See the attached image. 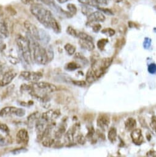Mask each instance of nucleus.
Listing matches in <instances>:
<instances>
[{
  "instance_id": "14",
  "label": "nucleus",
  "mask_w": 156,
  "mask_h": 157,
  "mask_svg": "<svg viewBox=\"0 0 156 157\" xmlns=\"http://www.w3.org/2000/svg\"><path fill=\"white\" fill-rule=\"evenodd\" d=\"M77 125H74L71 128H70L69 130L66 132L65 136V140L67 144H71L73 143L74 135L77 130Z\"/></svg>"
},
{
  "instance_id": "19",
  "label": "nucleus",
  "mask_w": 156,
  "mask_h": 157,
  "mask_svg": "<svg viewBox=\"0 0 156 157\" xmlns=\"http://www.w3.org/2000/svg\"><path fill=\"white\" fill-rule=\"evenodd\" d=\"M66 129V125L65 124V123H61L57 130L55 132V138L56 139H60L63 135V134L65 132Z\"/></svg>"
},
{
  "instance_id": "15",
  "label": "nucleus",
  "mask_w": 156,
  "mask_h": 157,
  "mask_svg": "<svg viewBox=\"0 0 156 157\" xmlns=\"http://www.w3.org/2000/svg\"><path fill=\"white\" fill-rule=\"evenodd\" d=\"M79 43L80 46L87 51H92L95 49V45L94 44L93 41L88 40H82L80 39Z\"/></svg>"
},
{
  "instance_id": "28",
  "label": "nucleus",
  "mask_w": 156,
  "mask_h": 157,
  "mask_svg": "<svg viewBox=\"0 0 156 157\" xmlns=\"http://www.w3.org/2000/svg\"><path fill=\"white\" fill-rule=\"evenodd\" d=\"M46 51H47L48 61H49V62H50L54 58V50H53L52 47L51 46H49L47 48V49H46Z\"/></svg>"
},
{
  "instance_id": "9",
  "label": "nucleus",
  "mask_w": 156,
  "mask_h": 157,
  "mask_svg": "<svg viewBox=\"0 0 156 157\" xmlns=\"http://www.w3.org/2000/svg\"><path fill=\"white\" fill-rule=\"evenodd\" d=\"M29 135L28 131L25 129H20L16 134V140L17 144L27 145L29 142Z\"/></svg>"
},
{
  "instance_id": "42",
  "label": "nucleus",
  "mask_w": 156,
  "mask_h": 157,
  "mask_svg": "<svg viewBox=\"0 0 156 157\" xmlns=\"http://www.w3.org/2000/svg\"><path fill=\"white\" fill-rule=\"evenodd\" d=\"M93 1L97 5H106L108 4V0H93Z\"/></svg>"
},
{
  "instance_id": "12",
  "label": "nucleus",
  "mask_w": 156,
  "mask_h": 157,
  "mask_svg": "<svg viewBox=\"0 0 156 157\" xmlns=\"http://www.w3.org/2000/svg\"><path fill=\"white\" fill-rule=\"evenodd\" d=\"M131 137L133 142L136 145H141L143 142V136L140 129L135 128L132 131Z\"/></svg>"
},
{
  "instance_id": "43",
  "label": "nucleus",
  "mask_w": 156,
  "mask_h": 157,
  "mask_svg": "<svg viewBox=\"0 0 156 157\" xmlns=\"http://www.w3.org/2000/svg\"><path fill=\"white\" fill-rule=\"evenodd\" d=\"M94 132H95V131H94V128L91 127V128L89 129V132H88V133H87V137L88 138H91V137L93 136V135H94Z\"/></svg>"
},
{
  "instance_id": "16",
  "label": "nucleus",
  "mask_w": 156,
  "mask_h": 157,
  "mask_svg": "<svg viewBox=\"0 0 156 157\" xmlns=\"http://www.w3.org/2000/svg\"><path fill=\"white\" fill-rule=\"evenodd\" d=\"M9 35V32L7 24L3 21H0V38L5 39Z\"/></svg>"
},
{
  "instance_id": "1",
  "label": "nucleus",
  "mask_w": 156,
  "mask_h": 157,
  "mask_svg": "<svg viewBox=\"0 0 156 157\" xmlns=\"http://www.w3.org/2000/svg\"><path fill=\"white\" fill-rule=\"evenodd\" d=\"M31 13L46 28L52 29L55 33L61 32V27L52 13L43 5L36 3L30 7Z\"/></svg>"
},
{
  "instance_id": "20",
  "label": "nucleus",
  "mask_w": 156,
  "mask_h": 157,
  "mask_svg": "<svg viewBox=\"0 0 156 157\" xmlns=\"http://www.w3.org/2000/svg\"><path fill=\"white\" fill-rule=\"evenodd\" d=\"M50 37L49 35L43 30H39V41L44 44H47L50 41Z\"/></svg>"
},
{
  "instance_id": "3",
  "label": "nucleus",
  "mask_w": 156,
  "mask_h": 157,
  "mask_svg": "<svg viewBox=\"0 0 156 157\" xmlns=\"http://www.w3.org/2000/svg\"><path fill=\"white\" fill-rule=\"evenodd\" d=\"M28 38L30 41V45L32 52V57L33 61L38 65H44L47 64L48 61L46 49L40 45L37 41L33 40L30 36Z\"/></svg>"
},
{
  "instance_id": "25",
  "label": "nucleus",
  "mask_w": 156,
  "mask_h": 157,
  "mask_svg": "<svg viewBox=\"0 0 156 157\" xmlns=\"http://www.w3.org/2000/svg\"><path fill=\"white\" fill-rule=\"evenodd\" d=\"M11 143V139L0 134V147H4Z\"/></svg>"
},
{
  "instance_id": "8",
  "label": "nucleus",
  "mask_w": 156,
  "mask_h": 157,
  "mask_svg": "<svg viewBox=\"0 0 156 157\" xmlns=\"http://www.w3.org/2000/svg\"><path fill=\"white\" fill-rule=\"evenodd\" d=\"M61 115V112L58 109H50L43 113L41 115V119L45 122H52L58 118Z\"/></svg>"
},
{
  "instance_id": "2",
  "label": "nucleus",
  "mask_w": 156,
  "mask_h": 157,
  "mask_svg": "<svg viewBox=\"0 0 156 157\" xmlns=\"http://www.w3.org/2000/svg\"><path fill=\"white\" fill-rule=\"evenodd\" d=\"M16 43L22 60L27 64L31 65L33 60L29 38L19 35L16 38Z\"/></svg>"
},
{
  "instance_id": "30",
  "label": "nucleus",
  "mask_w": 156,
  "mask_h": 157,
  "mask_svg": "<svg viewBox=\"0 0 156 157\" xmlns=\"http://www.w3.org/2000/svg\"><path fill=\"white\" fill-rule=\"evenodd\" d=\"M67 9L69 11V13L72 15L74 16L77 13V8L76 6L72 3H69L68 5H67Z\"/></svg>"
},
{
  "instance_id": "11",
  "label": "nucleus",
  "mask_w": 156,
  "mask_h": 157,
  "mask_svg": "<svg viewBox=\"0 0 156 157\" xmlns=\"http://www.w3.org/2000/svg\"><path fill=\"white\" fill-rule=\"evenodd\" d=\"M42 120L43 121L38 120L35 123V129L37 134V139L39 140H43L44 131L46 127L43 122L44 120Z\"/></svg>"
},
{
  "instance_id": "10",
  "label": "nucleus",
  "mask_w": 156,
  "mask_h": 157,
  "mask_svg": "<svg viewBox=\"0 0 156 157\" xmlns=\"http://www.w3.org/2000/svg\"><path fill=\"white\" fill-rule=\"evenodd\" d=\"M105 21V16L100 11H95L91 13L88 16L87 21L88 23L91 24L93 22H104Z\"/></svg>"
},
{
  "instance_id": "39",
  "label": "nucleus",
  "mask_w": 156,
  "mask_h": 157,
  "mask_svg": "<svg viewBox=\"0 0 156 157\" xmlns=\"http://www.w3.org/2000/svg\"><path fill=\"white\" fill-rule=\"evenodd\" d=\"M150 126L152 128V129L156 132V117L155 116H153L151 118Z\"/></svg>"
},
{
  "instance_id": "31",
  "label": "nucleus",
  "mask_w": 156,
  "mask_h": 157,
  "mask_svg": "<svg viewBox=\"0 0 156 157\" xmlns=\"http://www.w3.org/2000/svg\"><path fill=\"white\" fill-rule=\"evenodd\" d=\"M74 58L77 59V60H80V61H81L84 63H87V59L81 52H77V53H76L75 55H74Z\"/></svg>"
},
{
  "instance_id": "45",
  "label": "nucleus",
  "mask_w": 156,
  "mask_h": 157,
  "mask_svg": "<svg viewBox=\"0 0 156 157\" xmlns=\"http://www.w3.org/2000/svg\"><path fill=\"white\" fill-rule=\"evenodd\" d=\"M40 1L47 5L51 6L54 4V0H40Z\"/></svg>"
},
{
  "instance_id": "49",
  "label": "nucleus",
  "mask_w": 156,
  "mask_h": 157,
  "mask_svg": "<svg viewBox=\"0 0 156 157\" xmlns=\"http://www.w3.org/2000/svg\"><path fill=\"white\" fill-rule=\"evenodd\" d=\"M2 70H3V63H2L1 60H0V73H1Z\"/></svg>"
},
{
  "instance_id": "5",
  "label": "nucleus",
  "mask_w": 156,
  "mask_h": 157,
  "mask_svg": "<svg viewBox=\"0 0 156 157\" xmlns=\"http://www.w3.org/2000/svg\"><path fill=\"white\" fill-rule=\"evenodd\" d=\"M43 76V73L39 71H22L20 73V78L21 79L33 83L39 82Z\"/></svg>"
},
{
  "instance_id": "26",
  "label": "nucleus",
  "mask_w": 156,
  "mask_h": 157,
  "mask_svg": "<svg viewBox=\"0 0 156 157\" xmlns=\"http://www.w3.org/2000/svg\"><path fill=\"white\" fill-rule=\"evenodd\" d=\"M89 5H84L82 7V13L86 16H89L91 13H93V8L91 7Z\"/></svg>"
},
{
  "instance_id": "24",
  "label": "nucleus",
  "mask_w": 156,
  "mask_h": 157,
  "mask_svg": "<svg viewBox=\"0 0 156 157\" xmlns=\"http://www.w3.org/2000/svg\"><path fill=\"white\" fill-rule=\"evenodd\" d=\"M80 67V66L79 65V64H77V63H76L74 62H69L65 66L66 70H67L68 71H74V70L79 68Z\"/></svg>"
},
{
  "instance_id": "4",
  "label": "nucleus",
  "mask_w": 156,
  "mask_h": 157,
  "mask_svg": "<svg viewBox=\"0 0 156 157\" xmlns=\"http://www.w3.org/2000/svg\"><path fill=\"white\" fill-rule=\"evenodd\" d=\"M26 111L22 108L15 107H5L0 110V117H6L11 115H15L18 117H23L25 115Z\"/></svg>"
},
{
  "instance_id": "44",
  "label": "nucleus",
  "mask_w": 156,
  "mask_h": 157,
  "mask_svg": "<svg viewBox=\"0 0 156 157\" xmlns=\"http://www.w3.org/2000/svg\"><path fill=\"white\" fill-rule=\"evenodd\" d=\"M27 150H25V148H17V149H16V150H13V151H12V152L13 153V154H18V153H21V152H25V151H27Z\"/></svg>"
},
{
  "instance_id": "40",
  "label": "nucleus",
  "mask_w": 156,
  "mask_h": 157,
  "mask_svg": "<svg viewBox=\"0 0 156 157\" xmlns=\"http://www.w3.org/2000/svg\"><path fill=\"white\" fill-rule=\"evenodd\" d=\"M148 71L150 73H154L156 72V65L154 63L150 64L148 67Z\"/></svg>"
},
{
  "instance_id": "41",
  "label": "nucleus",
  "mask_w": 156,
  "mask_h": 157,
  "mask_svg": "<svg viewBox=\"0 0 156 157\" xmlns=\"http://www.w3.org/2000/svg\"><path fill=\"white\" fill-rule=\"evenodd\" d=\"M102 29V26L100 24H95L92 26V30L94 32L97 33L98 32Z\"/></svg>"
},
{
  "instance_id": "34",
  "label": "nucleus",
  "mask_w": 156,
  "mask_h": 157,
  "mask_svg": "<svg viewBox=\"0 0 156 157\" xmlns=\"http://www.w3.org/2000/svg\"><path fill=\"white\" fill-rule=\"evenodd\" d=\"M76 139L77 142L81 145H84L86 141V137L82 134H79L78 136H77Z\"/></svg>"
},
{
  "instance_id": "33",
  "label": "nucleus",
  "mask_w": 156,
  "mask_h": 157,
  "mask_svg": "<svg viewBox=\"0 0 156 157\" xmlns=\"http://www.w3.org/2000/svg\"><path fill=\"white\" fill-rule=\"evenodd\" d=\"M78 2L84 5H89L91 6H97V5L93 0H78Z\"/></svg>"
},
{
  "instance_id": "29",
  "label": "nucleus",
  "mask_w": 156,
  "mask_h": 157,
  "mask_svg": "<svg viewBox=\"0 0 156 157\" xmlns=\"http://www.w3.org/2000/svg\"><path fill=\"white\" fill-rule=\"evenodd\" d=\"M77 37L80 39H82V40H91V41L94 40L93 38L91 36H90L89 35L86 33L85 32H78Z\"/></svg>"
},
{
  "instance_id": "6",
  "label": "nucleus",
  "mask_w": 156,
  "mask_h": 157,
  "mask_svg": "<svg viewBox=\"0 0 156 157\" xmlns=\"http://www.w3.org/2000/svg\"><path fill=\"white\" fill-rule=\"evenodd\" d=\"M24 26L27 30V35L36 41H39V30L36 26L28 21L24 22Z\"/></svg>"
},
{
  "instance_id": "38",
  "label": "nucleus",
  "mask_w": 156,
  "mask_h": 157,
  "mask_svg": "<svg viewBox=\"0 0 156 157\" xmlns=\"http://www.w3.org/2000/svg\"><path fill=\"white\" fill-rule=\"evenodd\" d=\"M102 33H108L109 34V35L110 36H112L113 35H114L115 34V30H113V29H111V28H108V29H104L102 31Z\"/></svg>"
},
{
  "instance_id": "46",
  "label": "nucleus",
  "mask_w": 156,
  "mask_h": 157,
  "mask_svg": "<svg viewBox=\"0 0 156 157\" xmlns=\"http://www.w3.org/2000/svg\"><path fill=\"white\" fill-rule=\"evenodd\" d=\"M147 156H156V151L153 150H151L149 151L147 153Z\"/></svg>"
},
{
  "instance_id": "50",
  "label": "nucleus",
  "mask_w": 156,
  "mask_h": 157,
  "mask_svg": "<svg viewBox=\"0 0 156 157\" xmlns=\"http://www.w3.org/2000/svg\"><path fill=\"white\" fill-rule=\"evenodd\" d=\"M2 43V39H0V44Z\"/></svg>"
},
{
  "instance_id": "47",
  "label": "nucleus",
  "mask_w": 156,
  "mask_h": 157,
  "mask_svg": "<svg viewBox=\"0 0 156 157\" xmlns=\"http://www.w3.org/2000/svg\"><path fill=\"white\" fill-rule=\"evenodd\" d=\"M21 2L24 5H31L33 2V0H21Z\"/></svg>"
},
{
  "instance_id": "32",
  "label": "nucleus",
  "mask_w": 156,
  "mask_h": 157,
  "mask_svg": "<svg viewBox=\"0 0 156 157\" xmlns=\"http://www.w3.org/2000/svg\"><path fill=\"white\" fill-rule=\"evenodd\" d=\"M66 33L68 34H69V35L72 36H74V37H77V34H78V32L74 29H73L72 27L71 26H69L67 27L66 29Z\"/></svg>"
},
{
  "instance_id": "23",
  "label": "nucleus",
  "mask_w": 156,
  "mask_h": 157,
  "mask_svg": "<svg viewBox=\"0 0 156 157\" xmlns=\"http://www.w3.org/2000/svg\"><path fill=\"white\" fill-rule=\"evenodd\" d=\"M64 48H65V51H66V52L69 56H72V55H74L75 54L76 49V47L74 45H72L70 43H67L65 45Z\"/></svg>"
},
{
  "instance_id": "27",
  "label": "nucleus",
  "mask_w": 156,
  "mask_h": 157,
  "mask_svg": "<svg viewBox=\"0 0 156 157\" xmlns=\"http://www.w3.org/2000/svg\"><path fill=\"white\" fill-rule=\"evenodd\" d=\"M108 43V40L106 38H103L97 42V47L100 51H103L106 44Z\"/></svg>"
},
{
  "instance_id": "13",
  "label": "nucleus",
  "mask_w": 156,
  "mask_h": 157,
  "mask_svg": "<svg viewBox=\"0 0 156 157\" xmlns=\"http://www.w3.org/2000/svg\"><path fill=\"white\" fill-rule=\"evenodd\" d=\"M110 123V117L106 114H101L97 119V125L102 129H106Z\"/></svg>"
},
{
  "instance_id": "48",
  "label": "nucleus",
  "mask_w": 156,
  "mask_h": 157,
  "mask_svg": "<svg viewBox=\"0 0 156 157\" xmlns=\"http://www.w3.org/2000/svg\"><path fill=\"white\" fill-rule=\"evenodd\" d=\"M68 1V0H58V2L60 4H63L66 2H67Z\"/></svg>"
},
{
  "instance_id": "21",
  "label": "nucleus",
  "mask_w": 156,
  "mask_h": 157,
  "mask_svg": "<svg viewBox=\"0 0 156 157\" xmlns=\"http://www.w3.org/2000/svg\"><path fill=\"white\" fill-rule=\"evenodd\" d=\"M97 80V78L95 75V73L92 68H89L86 74V82L89 83H92L95 81Z\"/></svg>"
},
{
  "instance_id": "36",
  "label": "nucleus",
  "mask_w": 156,
  "mask_h": 157,
  "mask_svg": "<svg viewBox=\"0 0 156 157\" xmlns=\"http://www.w3.org/2000/svg\"><path fill=\"white\" fill-rule=\"evenodd\" d=\"M72 83L76 85V86H81V87H85L87 85V83L85 81H83V80H73Z\"/></svg>"
},
{
  "instance_id": "35",
  "label": "nucleus",
  "mask_w": 156,
  "mask_h": 157,
  "mask_svg": "<svg viewBox=\"0 0 156 157\" xmlns=\"http://www.w3.org/2000/svg\"><path fill=\"white\" fill-rule=\"evenodd\" d=\"M0 131L8 134L10 132L9 127L5 124L0 121Z\"/></svg>"
},
{
  "instance_id": "37",
  "label": "nucleus",
  "mask_w": 156,
  "mask_h": 157,
  "mask_svg": "<svg viewBox=\"0 0 156 157\" xmlns=\"http://www.w3.org/2000/svg\"><path fill=\"white\" fill-rule=\"evenodd\" d=\"M98 9L100 11L103 12L104 13H105L106 14H107V15H108V16H113V15L114 14L113 12L111 10H110V9L105 8H100V7H98Z\"/></svg>"
},
{
  "instance_id": "7",
  "label": "nucleus",
  "mask_w": 156,
  "mask_h": 157,
  "mask_svg": "<svg viewBox=\"0 0 156 157\" xmlns=\"http://www.w3.org/2000/svg\"><path fill=\"white\" fill-rule=\"evenodd\" d=\"M17 75V73L14 70L6 71L0 79V86L4 87L10 85Z\"/></svg>"
},
{
  "instance_id": "51",
  "label": "nucleus",
  "mask_w": 156,
  "mask_h": 157,
  "mask_svg": "<svg viewBox=\"0 0 156 157\" xmlns=\"http://www.w3.org/2000/svg\"><path fill=\"white\" fill-rule=\"evenodd\" d=\"M0 39H1V38H0Z\"/></svg>"
},
{
  "instance_id": "22",
  "label": "nucleus",
  "mask_w": 156,
  "mask_h": 157,
  "mask_svg": "<svg viewBox=\"0 0 156 157\" xmlns=\"http://www.w3.org/2000/svg\"><path fill=\"white\" fill-rule=\"evenodd\" d=\"M108 138L111 143L116 142L117 139V129L115 128H111L108 131Z\"/></svg>"
},
{
  "instance_id": "18",
  "label": "nucleus",
  "mask_w": 156,
  "mask_h": 157,
  "mask_svg": "<svg viewBox=\"0 0 156 157\" xmlns=\"http://www.w3.org/2000/svg\"><path fill=\"white\" fill-rule=\"evenodd\" d=\"M136 126V120L133 118H128L125 123V129L128 131H133L134 129H135Z\"/></svg>"
},
{
  "instance_id": "17",
  "label": "nucleus",
  "mask_w": 156,
  "mask_h": 157,
  "mask_svg": "<svg viewBox=\"0 0 156 157\" xmlns=\"http://www.w3.org/2000/svg\"><path fill=\"white\" fill-rule=\"evenodd\" d=\"M39 117H40V114L38 112L33 113L30 116H28L27 118L28 126L32 128L34 126V123H36V121L39 119Z\"/></svg>"
}]
</instances>
